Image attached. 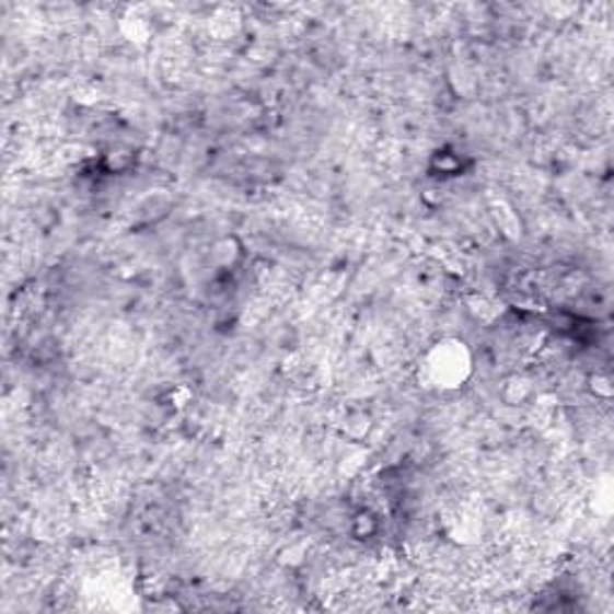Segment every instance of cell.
Segmentation results:
<instances>
[{
	"label": "cell",
	"instance_id": "1",
	"mask_svg": "<svg viewBox=\"0 0 614 614\" xmlns=\"http://www.w3.org/2000/svg\"><path fill=\"white\" fill-rule=\"evenodd\" d=\"M428 372L432 384L442 386V390H447V386H459L468 374L466 348H463V344H440L430 354Z\"/></svg>",
	"mask_w": 614,
	"mask_h": 614
}]
</instances>
